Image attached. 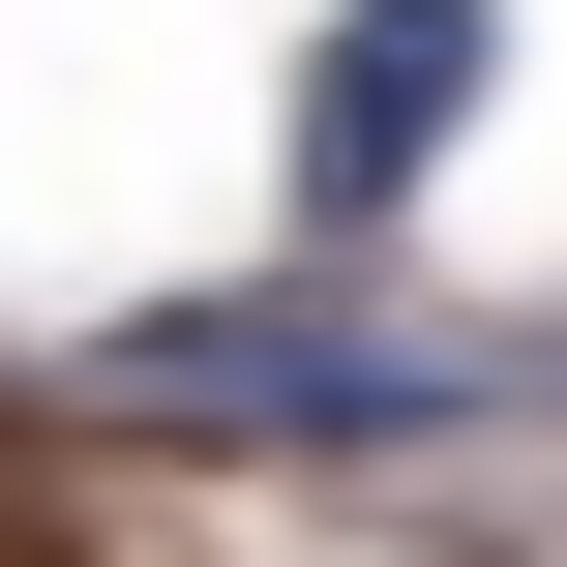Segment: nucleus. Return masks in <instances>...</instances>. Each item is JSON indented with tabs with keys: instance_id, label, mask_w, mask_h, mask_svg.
<instances>
[{
	"instance_id": "f257e3e1",
	"label": "nucleus",
	"mask_w": 567,
	"mask_h": 567,
	"mask_svg": "<svg viewBox=\"0 0 567 567\" xmlns=\"http://www.w3.org/2000/svg\"><path fill=\"white\" fill-rule=\"evenodd\" d=\"M90 419L179 449H419V419H567V329H359V299H150Z\"/></svg>"
},
{
	"instance_id": "f03ea898",
	"label": "nucleus",
	"mask_w": 567,
	"mask_h": 567,
	"mask_svg": "<svg viewBox=\"0 0 567 567\" xmlns=\"http://www.w3.org/2000/svg\"><path fill=\"white\" fill-rule=\"evenodd\" d=\"M478 90H508V0H329V60H299V269H359L478 150Z\"/></svg>"
}]
</instances>
